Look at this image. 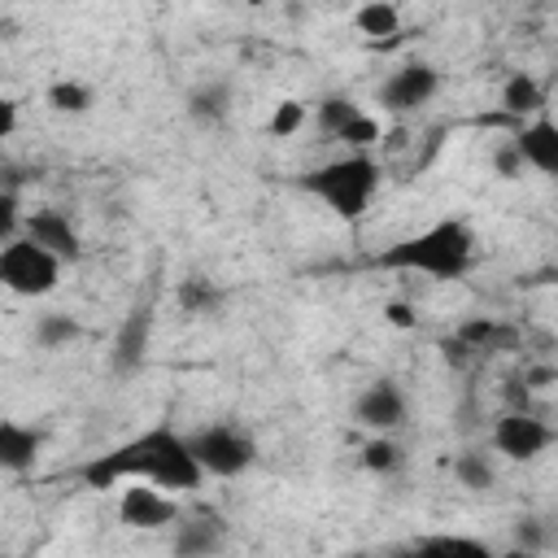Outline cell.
Masks as SVG:
<instances>
[{"instance_id": "1", "label": "cell", "mask_w": 558, "mask_h": 558, "mask_svg": "<svg viewBox=\"0 0 558 558\" xmlns=\"http://www.w3.org/2000/svg\"><path fill=\"white\" fill-rule=\"evenodd\" d=\"M78 480L92 493H105V488H118V484H131V480H148V484L179 497V493H196L205 484V471H201V462L187 445V432L157 418V423L140 427L135 436L109 445L105 453L87 458L78 466Z\"/></svg>"}, {"instance_id": "2", "label": "cell", "mask_w": 558, "mask_h": 558, "mask_svg": "<svg viewBox=\"0 0 558 558\" xmlns=\"http://www.w3.org/2000/svg\"><path fill=\"white\" fill-rule=\"evenodd\" d=\"M375 266L397 275H423L432 283H453L475 266V231L462 218H436L423 231L392 240L375 257Z\"/></svg>"}, {"instance_id": "3", "label": "cell", "mask_w": 558, "mask_h": 558, "mask_svg": "<svg viewBox=\"0 0 558 558\" xmlns=\"http://www.w3.org/2000/svg\"><path fill=\"white\" fill-rule=\"evenodd\" d=\"M379 183H384L379 157H375V153H353V148H344L340 157H331V161H323V166L296 174V187H301L305 196H314V201H318L331 218H340V222L366 218V209H371Z\"/></svg>"}, {"instance_id": "4", "label": "cell", "mask_w": 558, "mask_h": 558, "mask_svg": "<svg viewBox=\"0 0 558 558\" xmlns=\"http://www.w3.org/2000/svg\"><path fill=\"white\" fill-rule=\"evenodd\" d=\"M187 445L205 471V480H235L244 471H253L257 462V436L240 423H205L196 432H187Z\"/></svg>"}, {"instance_id": "5", "label": "cell", "mask_w": 558, "mask_h": 558, "mask_svg": "<svg viewBox=\"0 0 558 558\" xmlns=\"http://www.w3.org/2000/svg\"><path fill=\"white\" fill-rule=\"evenodd\" d=\"M61 270L65 266L22 231L0 244V288L13 296H48L61 283Z\"/></svg>"}, {"instance_id": "6", "label": "cell", "mask_w": 558, "mask_h": 558, "mask_svg": "<svg viewBox=\"0 0 558 558\" xmlns=\"http://www.w3.org/2000/svg\"><path fill=\"white\" fill-rule=\"evenodd\" d=\"M554 427L541 418V414H532V410H501L497 418H493V427H488V449L497 453V458H506V462H536V458H545L549 449H554Z\"/></svg>"}, {"instance_id": "7", "label": "cell", "mask_w": 558, "mask_h": 558, "mask_svg": "<svg viewBox=\"0 0 558 558\" xmlns=\"http://www.w3.org/2000/svg\"><path fill=\"white\" fill-rule=\"evenodd\" d=\"M440 70L432 65V61H401L379 87H375V105L384 109V113H392V118H410V113H418V109H427L436 96H440Z\"/></svg>"}, {"instance_id": "8", "label": "cell", "mask_w": 558, "mask_h": 558, "mask_svg": "<svg viewBox=\"0 0 558 558\" xmlns=\"http://www.w3.org/2000/svg\"><path fill=\"white\" fill-rule=\"evenodd\" d=\"M153 327H157V314H153L148 301L131 305V310L118 318L113 340H109V371H113L118 379H131V375L144 371L148 349H153Z\"/></svg>"}, {"instance_id": "9", "label": "cell", "mask_w": 558, "mask_h": 558, "mask_svg": "<svg viewBox=\"0 0 558 558\" xmlns=\"http://www.w3.org/2000/svg\"><path fill=\"white\" fill-rule=\"evenodd\" d=\"M349 418L366 432H401L410 423V397L397 379H371L353 405H349Z\"/></svg>"}, {"instance_id": "10", "label": "cell", "mask_w": 558, "mask_h": 558, "mask_svg": "<svg viewBox=\"0 0 558 558\" xmlns=\"http://www.w3.org/2000/svg\"><path fill=\"white\" fill-rule=\"evenodd\" d=\"M179 519V501L174 493L148 484V480H131L118 497V523L131 532H161Z\"/></svg>"}, {"instance_id": "11", "label": "cell", "mask_w": 558, "mask_h": 558, "mask_svg": "<svg viewBox=\"0 0 558 558\" xmlns=\"http://www.w3.org/2000/svg\"><path fill=\"white\" fill-rule=\"evenodd\" d=\"M22 235H31L35 244H44L61 266H70V262L83 257V235H78L74 218L65 209H57V205H44V209L22 214Z\"/></svg>"}, {"instance_id": "12", "label": "cell", "mask_w": 558, "mask_h": 558, "mask_svg": "<svg viewBox=\"0 0 558 558\" xmlns=\"http://www.w3.org/2000/svg\"><path fill=\"white\" fill-rule=\"evenodd\" d=\"M170 527H174L170 532V549L179 558H209V554L227 549V541H231V523L218 510H196V514L179 510V519Z\"/></svg>"}, {"instance_id": "13", "label": "cell", "mask_w": 558, "mask_h": 558, "mask_svg": "<svg viewBox=\"0 0 558 558\" xmlns=\"http://www.w3.org/2000/svg\"><path fill=\"white\" fill-rule=\"evenodd\" d=\"M510 140H514V148H519V157H523L527 170L558 174V126H554V118L545 109L532 113L527 122H519Z\"/></svg>"}, {"instance_id": "14", "label": "cell", "mask_w": 558, "mask_h": 558, "mask_svg": "<svg viewBox=\"0 0 558 558\" xmlns=\"http://www.w3.org/2000/svg\"><path fill=\"white\" fill-rule=\"evenodd\" d=\"M231 109H235V92H231L227 78H201L183 96V113L201 131H222L231 122Z\"/></svg>"}, {"instance_id": "15", "label": "cell", "mask_w": 558, "mask_h": 558, "mask_svg": "<svg viewBox=\"0 0 558 558\" xmlns=\"http://www.w3.org/2000/svg\"><path fill=\"white\" fill-rule=\"evenodd\" d=\"M44 453V432L26 418H0V475H31Z\"/></svg>"}, {"instance_id": "16", "label": "cell", "mask_w": 558, "mask_h": 558, "mask_svg": "<svg viewBox=\"0 0 558 558\" xmlns=\"http://www.w3.org/2000/svg\"><path fill=\"white\" fill-rule=\"evenodd\" d=\"M174 305L183 318H222L227 310V288L209 275H183L174 283Z\"/></svg>"}, {"instance_id": "17", "label": "cell", "mask_w": 558, "mask_h": 558, "mask_svg": "<svg viewBox=\"0 0 558 558\" xmlns=\"http://www.w3.org/2000/svg\"><path fill=\"white\" fill-rule=\"evenodd\" d=\"M497 105H501V118L527 122L532 113H541V109L549 105V96H545V83H541L536 74L514 70V74H506V83H501V92H497Z\"/></svg>"}, {"instance_id": "18", "label": "cell", "mask_w": 558, "mask_h": 558, "mask_svg": "<svg viewBox=\"0 0 558 558\" xmlns=\"http://www.w3.org/2000/svg\"><path fill=\"white\" fill-rule=\"evenodd\" d=\"M453 340H462L471 353H501L514 344V331L493 314H471L453 327Z\"/></svg>"}, {"instance_id": "19", "label": "cell", "mask_w": 558, "mask_h": 558, "mask_svg": "<svg viewBox=\"0 0 558 558\" xmlns=\"http://www.w3.org/2000/svg\"><path fill=\"white\" fill-rule=\"evenodd\" d=\"M353 31L366 35L375 48H384L392 35H401V9H397V0H362L353 9Z\"/></svg>"}, {"instance_id": "20", "label": "cell", "mask_w": 558, "mask_h": 558, "mask_svg": "<svg viewBox=\"0 0 558 558\" xmlns=\"http://www.w3.org/2000/svg\"><path fill=\"white\" fill-rule=\"evenodd\" d=\"M31 340H35V349H44V353H61V349H70L74 340H83V323H78L74 314H65V310H48V314L35 318Z\"/></svg>"}, {"instance_id": "21", "label": "cell", "mask_w": 558, "mask_h": 558, "mask_svg": "<svg viewBox=\"0 0 558 558\" xmlns=\"http://www.w3.org/2000/svg\"><path fill=\"white\" fill-rule=\"evenodd\" d=\"M44 105H48L52 113L83 118V113L96 105V92H92V83H83V78H57V83L44 87Z\"/></svg>"}, {"instance_id": "22", "label": "cell", "mask_w": 558, "mask_h": 558, "mask_svg": "<svg viewBox=\"0 0 558 558\" xmlns=\"http://www.w3.org/2000/svg\"><path fill=\"white\" fill-rule=\"evenodd\" d=\"M362 466H366L371 475L388 480V475H397V471L405 466V445H401L392 432H371V440L362 445Z\"/></svg>"}, {"instance_id": "23", "label": "cell", "mask_w": 558, "mask_h": 558, "mask_svg": "<svg viewBox=\"0 0 558 558\" xmlns=\"http://www.w3.org/2000/svg\"><path fill=\"white\" fill-rule=\"evenodd\" d=\"M453 480L466 488V493H488L497 484V462L488 449H462L453 453Z\"/></svg>"}, {"instance_id": "24", "label": "cell", "mask_w": 558, "mask_h": 558, "mask_svg": "<svg viewBox=\"0 0 558 558\" xmlns=\"http://www.w3.org/2000/svg\"><path fill=\"white\" fill-rule=\"evenodd\" d=\"M357 109H362V105H357L353 96H340V92L314 100V126H318V135H323V140H336V131H340Z\"/></svg>"}, {"instance_id": "25", "label": "cell", "mask_w": 558, "mask_h": 558, "mask_svg": "<svg viewBox=\"0 0 558 558\" xmlns=\"http://www.w3.org/2000/svg\"><path fill=\"white\" fill-rule=\"evenodd\" d=\"M379 135H384L379 118L366 113V109H357V113L336 131V144H344V148H353V153H371V148L379 144Z\"/></svg>"}, {"instance_id": "26", "label": "cell", "mask_w": 558, "mask_h": 558, "mask_svg": "<svg viewBox=\"0 0 558 558\" xmlns=\"http://www.w3.org/2000/svg\"><path fill=\"white\" fill-rule=\"evenodd\" d=\"M310 122V109H305V100H279L275 109H270V122H266V131L275 135V140H292L301 126Z\"/></svg>"}, {"instance_id": "27", "label": "cell", "mask_w": 558, "mask_h": 558, "mask_svg": "<svg viewBox=\"0 0 558 558\" xmlns=\"http://www.w3.org/2000/svg\"><path fill=\"white\" fill-rule=\"evenodd\" d=\"M418 554H471V558H493V549L475 536H418L414 541Z\"/></svg>"}, {"instance_id": "28", "label": "cell", "mask_w": 558, "mask_h": 558, "mask_svg": "<svg viewBox=\"0 0 558 558\" xmlns=\"http://www.w3.org/2000/svg\"><path fill=\"white\" fill-rule=\"evenodd\" d=\"M488 161H493V174L497 179H523V170H527L523 157H519V148H514V140H501Z\"/></svg>"}, {"instance_id": "29", "label": "cell", "mask_w": 558, "mask_h": 558, "mask_svg": "<svg viewBox=\"0 0 558 558\" xmlns=\"http://www.w3.org/2000/svg\"><path fill=\"white\" fill-rule=\"evenodd\" d=\"M22 231V196L13 187H0V244Z\"/></svg>"}, {"instance_id": "30", "label": "cell", "mask_w": 558, "mask_h": 558, "mask_svg": "<svg viewBox=\"0 0 558 558\" xmlns=\"http://www.w3.org/2000/svg\"><path fill=\"white\" fill-rule=\"evenodd\" d=\"M514 545L523 549V558H527V554H541V549L549 545V541H545V523H541V519H519V523H514Z\"/></svg>"}, {"instance_id": "31", "label": "cell", "mask_w": 558, "mask_h": 558, "mask_svg": "<svg viewBox=\"0 0 558 558\" xmlns=\"http://www.w3.org/2000/svg\"><path fill=\"white\" fill-rule=\"evenodd\" d=\"M519 384H523L527 392H549V388L558 384V366H554V362H532V366H523Z\"/></svg>"}, {"instance_id": "32", "label": "cell", "mask_w": 558, "mask_h": 558, "mask_svg": "<svg viewBox=\"0 0 558 558\" xmlns=\"http://www.w3.org/2000/svg\"><path fill=\"white\" fill-rule=\"evenodd\" d=\"M384 323L397 327V331H414L418 327V314L410 301H384Z\"/></svg>"}, {"instance_id": "33", "label": "cell", "mask_w": 558, "mask_h": 558, "mask_svg": "<svg viewBox=\"0 0 558 558\" xmlns=\"http://www.w3.org/2000/svg\"><path fill=\"white\" fill-rule=\"evenodd\" d=\"M17 126H22V105L0 92V144H9L17 135Z\"/></svg>"}, {"instance_id": "34", "label": "cell", "mask_w": 558, "mask_h": 558, "mask_svg": "<svg viewBox=\"0 0 558 558\" xmlns=\"http://www.w3.org/2000/svg\"><path fill=\"white\" fill-rule=\"evenodd\" d=\"M440 357H445L449 366H466V362H471L475 353H471V349H466L462 340H453V336H445V340H440Z\"/></svg>"}]
</instances>
